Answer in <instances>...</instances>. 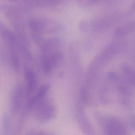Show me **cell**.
<instances>
[{
  "instance_id": "9",
  "label": "cell",
  "mask_w": 135,
  "mask_h": 135,
  "mask_svg": "<svg viewBox=\"0 0 135 135\" xmlns=\"http://www.w3.org/2000/svg\"><path fill=\"white\" fill-rule=\"evenodd\" d=\"M3 132L4 135H8L11 131L12 127L11 120L8 114L4 116L3 120Z\"/></svg>"
},
{
  "instance_id": "17",
  "label": "cell",
  "mask_w": 135,
  "mask_h": 135,
  "mask_svg": "<svg viewBox=\"0 0 135 135\" xmlns=\"http://www.w3.org/2000/svg\"><path fill=\"white\" fill-rule=\"evenodd\" d=\"M9 1H11V2H16L17 0H8Z\"/></svg>"
},
{
  "instance_id": "1",
  "label": "cell",
  "mask_w": 135,
  "mask_h": 135,
  "mask_svg": "<svg viewBox=\"0 0 135 135\" xmlns=\"http://www.w3.org/2000/svg\"><path fill=\"white\" fill-rule=\"evenodd\" d=\"M35 115L41 123H45L54 119L56 114V108L54 103L45 98L36 107Z\"/></svg>"
},
{
  "instance_id": "5",
  "label": "cell",
  "mask_w": 135,
  "mask_h": 135,
  "mask_svg": "<svg viewBox=\"0 0 135 135\" xmlns=\"http://www.w3.org/2000/svg\"><path fill=\"white\" fill-rule=\"evenodd\" d=\"M50 89V86L48 84H44L41 86L36 94L28 101L27 105V110H30L36 107L38 103L45 99Z\"/></svg>"
},
{
  "instance_id": "2",
  "label": "cell",
  "mask_w": 135,
  "mask_h": 135,
  "mask_svg": "<svg viewBox=\"0 0 135 135\" xmlns=\"http://www.w3.org/2000/svg\"><path fill=\"white\" fill-rule=\"evenodd\" d=\"M63 54L58 50H55L47 53H42L41 64L43 72L50 74L53 70L57 68L62 62Z\"/></svg>"
},
{
  "instance_id": "16",
  "label": "cell",
  "mask_w": 135,
  "mask_h": 135,
  "mask_svg": "<svg viewBox=\"0 0 135 135\" xmlns=\"http://www.w3.org/2000/svg\"><path fill=\"white\" fill-rule=\"evenodd\" d=\"M100 0H90L91 2H95L97 1H99Z\"/></svg>"
},
{
  "instance_id": "8",
  "label": "cell",
  "mask_w": 135,
  "mask_h": 135,
  "mask_svg": "<svg viewBox=\"0 0 135 135\" xmlns=\"http://www.w3.org/2000/svg\"><path fill=\"white\" fill-rule=\"evenodd\" d=\"M48 22L44 19H37L31 20L29 26L33 33H39L46 30Z\"/></svg>"
},
{
  "instance_id": "13",
  "label": "cell",
  "mask_w": 135,
  "mask_h": 135,
  "mask_svg": "<svg viewBox=\"0 0 135 135\" xmlns=\"http://www.w3.org/2000/svg\"><path fill=\"white\" fill-rule=\"evenodd\" d=\"M117 78L116 73L114 72H110L108 75V78L109 80L111 81H115Z\"/></svg>"
},
{
  "instance_id": "3",
  "label": "cell",
  "mask_w": 135,
  "mask_h": 135,
  "mask_svg": "<svg viewBox=\"0 0 135 135\" xmlns=\"http://www.w3.org/2000/svg\"><path fill=\"white\" fill-rule=\"evenodd\" d=\"M23 88L20 84H17L13 90L11 99V109L14 114L18 113L21 110L24 97Z\"/></svg>"
},
{
  "instance_id": "7",
  "label": "cell",
  "mask_w": 135,
  "mask_h": 135,
  "mask_svg": "<svg viewBox=\"0 0 135 135\" xmlns=\"http://www.w3.org/2000/svg\"><path fill=\"white\" fill-rule=\"evenodd\" d=\"M135 30V21H130L118 27L114 31L116 37L120 38L131 33Z\"/></svg>"
},
{
  "instance_id": "11",
  "label": "cell",
  "mask_w": 135,
  "mask_h": 135,
  "mask_svg": "<svg viewBox=\"0 0 135 135\" xmlns=\"http://www.w3.org/2000/svg\"><path fill=\"white\" fill-rule=\"evenodd\" d=\"M120 47L117 43H112L109 45L107 49V51L110 54H114L117 53L120 50Z\"/></svg>"
},
{
  "instance_id": "10",
  "label": "cell",
  "mask_w": 135,
  "mask_h": 135,
  "mask_svg": "<svg viewBox=\"0 0 135 135\" xmlns=\"http://www.w3.org/2000/svg\"><path fill=\"white\" fill-rule=\"evenodd\" d=\"M61 0H37L38 6H54L59 4Z\"/></svg>"
},
{
  "instance_id": "6",
  "label": "cell",
  "mask_w": 135,
  "mask_h": 135,
  "mask_svg": "<svg viewBox=\"0 0 135 135\" xmlns=\"http://www.w3.org/2000/svg\"><path fill=\"white\" fill-rule=\"evenodd\" d=\"M107 134L109 135H124L125 130L122 125L116 119H110L106 127Z\"/></svg>"
},
{
  "instance_id": "14",
  "label": "cell",
  "mask_w": 135,
  "mask_h": 135,
  "mask_svg": "<svg viewBox=\"0 0 135 135\" xmlns=\"http://www.w3.org/2000/svg\"><path fill=\"white\" fill-rule=\"evenodd\" d=\"M129 124L131 128L135 130V117H132L129 119Z\"/></svg>"
},
{
  "instance_id": "4",
  "label": "cell",
  "mask_w": 135,
  "mask_h": 135,
  "mask_svg": "<svg viewBox=\"0 0 135 135\" xmlns=\"http://www.w3.org/2000/svg\"><path fill=\"white\" fill-rule=\"evenodd\" d=\"M24 75L26 81V94L29 96L33 92L37 85V75L33 69L26 66L24 68Z\"/></svg>"
},
{
  "instance_id": "15",
  "label": "cell",
  "mask_w": 135,
  "mask_h": 135,
  "mask_svg": "<svg viewBox=\"0 0 135 135\" xmlns=\"http://www.w3.org/2000/svg\"><path fill=\"white\" fill-rule=\"evenodd\" d=\"M132 8L133 10H135V0H134L132 4Z\"/></svg>"
},
{
  "instance_id": "12",
  "label": "cell",
  "mask_w": 135,
  "mask_h": 135,
  "mask_svg": "<svg viewBox=\"0 0 135 135\" xmlns=\"http://www.w3.org/2000/svg\"><path fill=\"white\" fill-rule=\"evenodd\" d=\"M120 90L123 94L126 95H131L132 94V92L130 89H129L128 87L125 86H121L120 87Z\"/></svg>"
}]
</instances>
